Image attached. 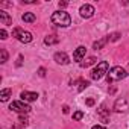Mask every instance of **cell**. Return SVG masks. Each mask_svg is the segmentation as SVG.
I'll return each instance as SVG.
<instances>
[{
  "label": "cell",
  "mask_w": 129,
  "mask_h": 129,
  "mask_svg": "<svg viewBox=\"0 0 129 129\" xmlns=\"http://www.w3.org/2000/svg\"><path fill=\"white\" fill-rule=\"evenodd\" d=\"M53 59H55V62H56V64H61V66H66V64H69V62H70V59H69L67 53H64V52H58V53H55Z\"/></svg>",
  "instance_id": "52a82bcc"
},
{
  "label": "cell",
  "mask_w": 129,
  "mask_h": 129,
  "mask_svg": "<svg viewBox=\"0 0 129 129\" xmlns=\"http://www.w3.org/2000/svg\"><path fill=\"white\" fill-rule=\"evenodd\" d=\"M88 85H90V82H88V81H82V82H81V87H79V91H84Z\"/></svg>",
  "instance_id": "7402d4cb"
},
{
  "label": "cell",
  "mask_w": 129,
  "mask_h": 129,
  "mask_svg": "<svg viewBox=\"0 0 129 129\" xmlns=\"http://www.w3.org/2000/svg\"><path fill=\"white\" fill-rule=\"evenodd\" d=\"M0 21H2V24H6V26L12 24V18H11L9 14L5 12V11H0Z\"/></svg>",
  "instance_id": "7c38bea8"
},
{
  "label": "cell",
  "mask_w": 129,
  "mask_h": 129,
  "mask_svg": "<svg viewBox=\"0 0 129 129\" xmlns=\"http://www.w3.org/2000/svg\"><path fill=\"white\" fill-rule=\"evenodd\" d=\"M29 124V121H27V118L21 114L20 117H18V123H17V126H15V129H18V127H23V126H27Z\"/></svg>",
  "instance_id": "ac0fdd59"
},
{
  "label": "cell",
  "mask_w": 129,
  "mask_h": 129,
  "mask_svg": "<svg viewBox=\"0 0 129 129\" xmlns=\"http://www.w3.org/2000/svg\"><path fill=\"white\" fill-rule=\"evenodd\" d=\"M108 41H109V38H108V37H103V38H100L99 41H96V43L93 44V47H94L96 50H97V49H103V47H105V44H106Z\"/></svg>",
  "instance_id": "4fadbf2b"
},
{
  "label": "cell",
  "mask_w": 129,
  "mask_h": 129,
  "mask_svg": "<svg viewBox=\"0 0 129 129\" xmlns=\"http://www.w3.org/2000/svg\"><path fill=\"white\" fill-rule=\"evenodd\" d=\"M84 117V112L82 111H76L75 114H73V120H81Z\"/></svg>",
  "instance_id": "ffe728a7"
},
{
  "label": "cell",
  "mask_w": 129,
  "mask_h": 129,
  "mask_svg": "<svg viewBox=\"0 0 129 129\" xmlns=\"http://www.w3.org/2000/svg\"><path fill=\"white\" fill-rule=\"evenodd\" d=\"M9 109H11V111H15V112H18V114L21 115V114H27V112L30 111V106H29V105H26L24 102L14 100V102L9 105Z\"/></svg>",
  "instance_id": "5b68a950"
},
{
  "label": "cell",
  "mask_w": 129,
  "mask_h": 129,
  "mask_svg": "<svg viewBox=\"0 0 129 129\" xmlns=\"http://www.w3.org/2000/svg\"><path fill=\"white\" fill-rule=\"evenodd\" d=\"M0 55H2V58H0V62L5 64V62L8 61V52H6L5 49H2V50H0Z\"/></svg>",
  "instance_id": "d6986e66"
},
{
  "label": "cell",
  "mask_w": 129,
  "mask_h": 129,
  "mask_svg": "<svg viewBox=\"0 0 129 129\" xmlns=\"http://www.w3.org/2000/svg\"><path fill=\"white\" fill-rule=\"evenodd\" d=\"M44 43H46L47 46H52V44H56V43H59V38H58L56 35H49V37H46Z\"/></svg>",
  "instance_id": "e0dca14e"
},
{
  "label": "cell",
  "mask_w": 129,
  "mask_h": 129,
  "mask_svg": "<svg viewBox=\"0 0 129 129\" xmlns=\"http://www.w3.org/2000/svg\"><path fill=\"white\" fill-rule=\"evenodd\" d=\"M20 97H21V102H34L38 99V94L32 93V91H23L20 94Z\"/></svg>",
  "instance_id": "9c48e42d"
},
{
  "label": "cell",
  "mask_w": 129,
  "mask_h": 129,
  "mask_svg": "<svg viewBox=\"0 0 129 129\" xmlns=\"http://www.w3.org/2000/svg\"><path fill=\"white\" fill-rule=\"evenodd\" d=\"M38 76H41V78H44V76H46V69H43V67H41V69L38 70Z\"/></svg>",
  "instance_id": "cb8c5ba5"
},
{
  "label": "cell",
  "mask_w": 129,
  "mask_h": 129,
  "mask_svg": "<svg viewBox=\"0 0 129 129\" xmlns=\"http://www.w3.org/2000/svg\"><path fill=\"white\" fill-rule=\"evenodd\" d=\"M23 21H26V23H34L35 20H37V17H35V14H32V12H26V14H23Z\"/></svg>",
  "instance_id": "2e32d148"
},
{
  "label": "cell",
  "mask_w": 129,
  "mask_h": 129,
  "mask_svg": "<svg viewBox=\"0 0 129 129\" xmlns=\"http://www.w3.org/2000/svg\"><path fill=\"white\" fill-rule=\"evenodd\" d=\"M85 52H87V49H85L84 46H79V47L75 50V53H73V59H75V61H82V58L85 56Z\"/></svg>",
  "instance_id": "8fae6325"
},
{
  "label": "cell",
  "mask_w": 129,
  "mask_h": 129,
  "mask_svg": "<svg viewBox=\"0 0 129 129\" xmlns=\"http://www.w3.org/2000/svg\"><path fill=\"white\" fill-rule=\"evenodd\" d=\"M52 23L59 26V27H67L72 24V18L67 12L64 11H58V12H53L52 14Z\"/></svg>",
  "instance_id": "6da1fadb"
},
{
  "label": "cell",
  "mask_w": 129,
  "mask_h": 129,
  "mask_svg": "<svg viewBox=\"0 0 129 129\" xmlns=\"http://www.w3.org/2000/svg\"><path fill=\"white\" fill-rule=\"evenodd\" d=\"M108 62L106 61H102V62H99L97 64V67L91 72V79H94V81H99V79H102L103 78V75L105 73H108Z\"/></svg>",
  "instance_id": "3957f363"
},
{
  "label": "cell",
  "mask_w": 129,
  "mask_h": 129,
  "mask_svg": "<svg viewBox=\"0 0 129 129\" xmlns=\"http://www.w3.org/2000/svg\"><path fill=\"white\" fill-rule=\"evenodd\" d=\"M108 38H109V41H117V40L120 38V34H118V32H115V34H112V35H109Z\"/></svg>",
  "instance_id": "44dd1931"
},
{
  "label": "cell",
  "mask_w": 129,
  "mask_h": 129,
  "mask_svg": "<svg viewBox=\"0 0 129 129\" xmlns=\"http://www.w3.org/2000/svg\"><path fill=\"white\" fill-rule=\"evenodd\" d=\"M21 61H23V56L20 55V56H18V61H17V67H20V66H21Z\"/></svg>",
  "instance_id": "4316f807"
},
{
  "label": "cell",
  "mask_w": 129,
  "mask_h": 129,
  "mask_svg": "<svg viewBox=\"0 0 129 129\" xmlns=\"http://www.w3.org/2000/svg\"><path fill=\"white\" fill-rule=\"evenodd\" d=\"M67 6V2H59V8H66Z\"/></svg>",
  "instance_id": "83f0119b"
},
{
  "label": "cell",
  "mask_w": 129,
  "mask_h": 129,
  "mask_svg": "<svg viewBox=\"0 0 129 129\" xmlns=\"http://www.w3.org/2000/svg\"><path fill=\"white\" fill-rule=\"evenodd\" d=\"M99 117H100V120L103 123H109V111L106 109L105 105H100V108H99Z\"/></svg>",
  "instance_id": "30bf717a"
},
{
  "label": "cell",
  "mask_w": 129,
  "mask_h": 129,
  "mask_svg": "<svg viewBox=\"0 0 129 129\" xmlns=\"http://www.w3.org/2000/svg\"><path fill=\"white\" fill-rule=\"evenodd\" d=\"M69 109H70V108H69L67 105H64V106H62V112H64V114H69Z\"/></svg>",
  "instance_id": "d4e9b609"
},
{
  "label": "cell",
  "mask_w": 129,
  "mask_h": 129,
  "mask_svg": "<svg viewBox=\"0 0 129 129\" xmlns=\"http://www.w3.org/2000/svg\"><path fill=\"white\" fill-rule=\"evenodd\" d=\"M96 62H97V59H96L94 56H90V58H87V59H84V61L81 62V66L87 69V67H90V66H93V64H96Z\"/></svg>",
  "instance_id": "9a60e30c"
},
{
  "label": "cell",
  "mask_w": 129,
  "mask_h": 129,
  "mask_svg": "<svg viewBox=\"0 0 129 129\" xmlns=\"http://www.w3.org/2000/svg\"><path fill=\"white\" fill-rule=\"evenodd\" d=\"M126 72H124V69H121V67H112L109 72H108V76H106V81H108V84H112V82H117V81H121V79H124L126 78Z\"/></svg>",
  "instance_id": "7a4b0ae2"
},
{
  "label": "cell",
  "mask_w": 129,
  "mask_h": 129,
  "mask_svg": "<svg viewBox=\"0 0 129 129\" xmlns=\"http://www.w3.org/2000/svg\"><path fill=\"white\" fill-rule=\"evenodd\" d=\"M87 105L88 106H93L94 105V99H87Z\"/></svg>",
  "instance_id": "484cf974"
},
{
  "label": "cell",
  "mask_w": 129,
  "mask_h": 129,
  "mask_svg": "<svg viewBox=\"0 0 129 129\" xmlns=\"http://www.w3.org/2000/svg\"><path fill=\"white\" fill-rule=\"evenodd\" d=\"M11 94H12V90H11V88H5V90H2V91H0V99H2V102H6V100L9 99Z\"/></svg>",
  "instance_id": "5bb4252c"
},
{
  "label": "cell",
  "mask_w": 129,
  "mask_h": 129,
  "mask_svg": "<svg viewBox=\"0 0 129 129\" xmlns=\"http://www.w3.org/2000/svg\"><path fill=\"white\" fill-rule=\"evenodd\" d=\"M127 109H129V105H127V100H126L124 97H120V99L115 100V103H114V111H117V112H124V111H127Z\"/></svg>",
  "instance_id": "8992f818"
},
{
  "label": "cell",
  "mask_w": 129,
  "mask_h": 129,
  "mask_svg": "<svg viewBox=\"0 0 129 129\" xmlns=\"http://www.w3.org/2000/svg\"><path fill=\"white\" fill-rule=\"evenodd\" d=\"M12 37H15L18 41H21V43H30L32 41V34L30 32H26V30H23V29H20V27H15L14 30H12Z\"/></svg>",
  "instance_id": "277c9868"
},
{
  "label": "cell",
  "mask_w": 129,
  "mask_h": 129,
  "mask_svg": "<svg viewBox=\"0 0 129 129\" xmlns=\"http://www.w3.org/2000/svg\"><path fill=\"white\" fill-rule=\"evenodd\" d=\"M93 129H105V126H100V124H97V126H93Z\"/></svg>",
  "instance_id": "f1b7e54d"
},
{
  "label": "cell",
  "mask_w": 129,
  "mask_h": 129,
  "mask_svg": "<svg viewBox=\"0 0 129 129\" xmlns=\"http://www.w3.org/2000/svg\"><path fill=\"white\" fill-rule=\"evenodd\" d=\"M79 12H81V15H82L84 18H91V17L94 15V8H93L91 5H84V6H81Z\"/></svg>",
  "instance_id": "ba28073f"
},
{
  "label": "cell",
  "mask_w": 129,
  "mask_h": 129,
  "mask_svg": "<svg viewBox=\"0 0 129 129\" xmlns=\"http://www.w3.org/2000/svg\"><path fill=\"white\" fill-rule=\"evenodd\" d=\"M0 38H2V40H6V38H8V32H6L5 29L0 30Z\"/></svg>",
  "instance_id": "603a6c76"
}]
</instances>
